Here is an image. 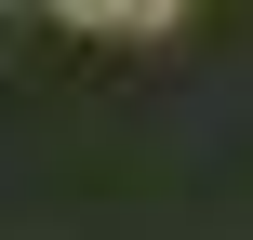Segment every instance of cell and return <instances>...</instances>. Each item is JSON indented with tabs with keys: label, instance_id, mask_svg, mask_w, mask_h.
Instances as JSON below:
<instances>
[{
	"label": "cell",
	"instance_id": "cell-1",
	"mask_svg": "<svg viewBox=\"0 0 253 240\" xmlns=\"http://www.w3.org/2000/svg\"><path fill=\"white\" fill-rule=\"evenodd\" d=\"M67 27H107V40H147V27H173L187 0H53Z\"/></svg>",
	"mask_w": 253,
	"mask_h": 240
}]
</instances>
